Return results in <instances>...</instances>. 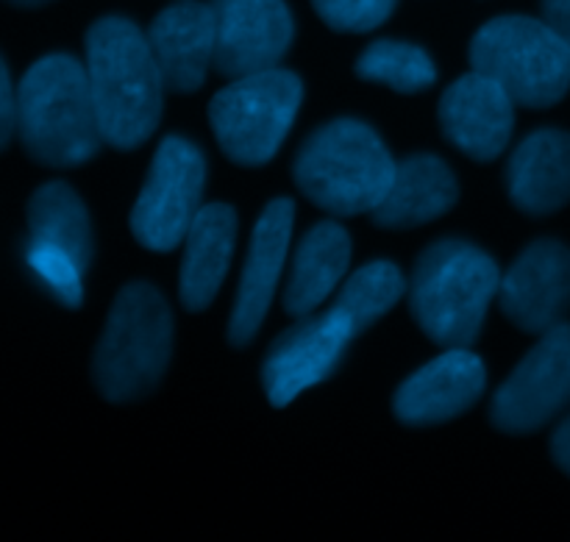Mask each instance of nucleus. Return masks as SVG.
Instances as JSON below:
<instances>
[{"label": "nucleus", "mask_w": 570, "mask_h": 542, "mask_svg": "<svg viewBox=\"0 0 570 542\" xmlns=\"http://www.w3.org/2000/svg\"><path fill=\"white\" fill-rule=\"evenodd\" d=\"M83 50L104 142L117 150L148 142L159 126L161 92L167 89L148 33L126 17H100L89 26Z\"/></svg>", "instance_id": "nucleus-1"}, {"label": "nucleus", "mask_w": 570, "mask_h": 542, "mask_svg": "<svg viewBox=\"0 0 570 542\" xmlns=\"http://www.w3.org/2000/svg\"><path fill=\"white\" fill-rule=\"evenodd\" d=\"M17 98V134L39 165L78 167L104 145L87 67L72 56L53 53L33 61Z\"/></svg>", "instance_id": "nucleus-2"}, {"label": "nucleus", "mask_w": 570, "mask_h": 542, "mask_svg": "<svg viewBox=\"0 0 570 542\" xmlns=\"http://www.w3.org/2000/svg\"><path fill=\"white\" fill-rule=\"evenodd\" d=\"M499 265L482 248L462 239L434 243L412 273V317L440 348H471L499 298Z\"/></svg>", "instance_id": "nucleus-3"}, {"label": "nucleus", "mask_w": 570, "mask_h": 542, "mask_svg": "<svg viewBox=\"0 0 570 542\" xmlns=\"http://www.w3.org/2000/svg\"><path fill=\"white\" fill-rule=\"evenodd\" d=\"M293 176L301 193L328 215H373L393 184L395 161L371 126L343 117L301 145Z\"/></svg>", "instance_id": "nucleus-4"}, {"label": "nucleus", "mask_w": 570, "mask_h": 542, "mask_svg": "<svg viewBox=\"0 0 570 542\" xmlns=\"http://www.w3.org/2000/svg\"><path fill=\"white\" fill-rule=\"evenodd\" d=\"M170 348L173 317L165 298L145 282L128 284L117 295L95 348V387L111 404L142 398L165 376Z\"/></svg>", "instance_id": "nucleus-5"}, {"label": "nucleus", "mask_w": 570, "mask_h": 542, "mask_svg": "<svg viewBox=\"0 0 570 542\" xmlns=\"http://www.w3.org/2000/svg\"><path fill=\"white\" fill-rule=\"evenodd\" d=\"M471 65L527 109H549L570 89V45L549 22L527 14L484 22L471 42Z\"/></svg>", "instance_id": "nucleus-6"}, {"label": "nucleus", "mask_w": 570, "mask_h": 542, "mask_svg": "<svg viewBox=\"0 0 570 542\" xmlns=\"http://www.w3.org/2000/svg\"><path fill=\"white\" fill-rule=\"evenodd\" d=\"M304 87L289 70L232 78L212 98L209 122L223 154L243 167H262L278 154L301 109Z\"/></svg>", "instance_id": "nucleus-7"}, {"label": "nucleus", "mask_w": 570, "mask_h": 542, "mask_svg": "<svg viewBox=\"0 0 570 542\" xmlns=\"http://www.w3.org/2000/svg\"><path fill=\"white\" fill-rule=\"evenodd\" d=\"M206 161L189 139L165 137L150 161L137 204L131 209V231L148 250L178 248L187 239L195 217L204 209Z\"/></svg>", "instance_id": "nucleus-8"}, {"label": "nucleus", "mask_w": 570, "mask_h": 542, "mask_svg": "<svg viewBox=\"0 0 570 542\" xmlns=\"http://www.w3.org/2000/svg\"><path fill=\"white\" fill-rule=\"evenodd\" d=\"M360 334L362 328L337 300L323 315L298 317V323L271 345L262 365V384L271 404H293L301 393L332 376L348 343Z\"/></svg>", "instance_id": "nucleus-9"}, {"label": "nucleus", "mask_w": 570, "mask_h": 542, "mask_svg": "<svg viewBox=\"0 0 570 542\" xmlns=\"http://www.w3.org/2000/svg\"><path fill=\"white\" fill-rule=\"evenodd\" d=\"M570 404V323L540 334L495 393L490 421L504 434H532Z\"/></svg>", "instance_id": "nucleus-10"}, {"label": "nucleus", "mask_w": 570, "mask_h": 542, "mask_svg": "<svg viewBox=\"0 0 570 542\" xmlns=\"http://www.w3.org/2000/svg\"><path fill=\"white\" fill-rule=\"evenodd\" d=\"M217 22L215 70L226 78L278 67L293 45V14L284 0H212Z\"/></svg>", "instance_id": "nucleus-11"}, {"label": "nucleus", "mask_w": 570, "mask_h": 542, "mask_svg": "<svg viewBox=\"0 0 570 542\" xmlns=\"http://www.w3.org/2000/svg\"><path fill=\"white\" fill-rule=\"evenodd\" d=\"M501 312L527 334L560 326L570 309V248L538 239L501 276Z\"/></svg>", "instance_id": "nucleus-12"}, {"label": "nucleus", "mask_w": 570, "mask_h": 542, "mask_svg": "<svg viewBox=\"0 0 570 542\" xmlns=\"http://www.w3.org/2000/svg\"><path fill=\"white\" fill-rule=\"evenodd\" d=\"M515 106L501 83L473 70L456 78L440 98V128L473 161H493L510 145Z\"/></svg>", "instance_id": "nucleus-13"}, {"label": "nucleus", "mask_w": 570, "mask_h": 542, "mask_svg": "<svg viewBox=\"0 0 570 542\" xmlns=\"http://www.w3.org/2000/svg\"><path fill=\"white\" fill-rule=\"evenodd\" d=\"M293 200L276 198L265 206L250 234L248 259H245L243 278H239L237 300H234L232 321H228V343L234 348H245L259 334L267 309L273 304V293L282 278L284 259H287L289 234H293Z\"/></svg>", "instance_id": "nucleus-14"}, {"label": "nucleus", "mask_w": 570, "mask_h": 542, "mask_svg": "<svg viewBox=\"0 0 570 542\" xmlns=\"http://www.w3.org/2000/svg\"><path fill=\"white\" fill-rule=\"evenodd\" d=\"M482 393V359L468 348H445L401 384L393 410L406 426H438L471 410Z\"/></svg>", "instance_id": "nucleus-15"}, {"label": "nucleus", "mask_w": 570, "mask_h": 542, "mask_svg": "<svg viewBox=\"0 0 570 542\" xmlns=\"http://www.w3.org/2000/svg\"><path fill=\"white\" fill-rule=\"evenodd\" d=\"M148 42L170 92H195L215 67L217 22L212 3L178 0L161 9L148 28Z\"/></svg>", "instance_id": "nucleus-16"}, {"label": "nucleus", "mask_w": 570, "mask_h": 542, "mask_svg": "<svg viewBox=\"0 0 570 542\" xmlns=\"http://www.w3.org/2000/svg\"><path fill=\"white\" fill-rule=\"evenodd\" d=\"M510 200L523 215L543 217L570 204V134L540 128L529 134L507 165Z\"/></svg>", "instance_id": "nucleus-17"}, {"label": "nucleus", "mask_w": 570, "mask_h": 542, "mask_svg": "<svg viewBox=\"0 0 570 542\" xmlns=\"http://www.w3.org/2000/svg\"><path fill=\"white\" fill-rule=\"evenodd\" d=\"M234 243H237V211L226 204L204 206L184 239L181 276H178L184 309H209L232 265Z\"/></svg>", "instance_id": "nucleus-18"}, {"label": "nucleus", "mask_w": 570, "mask_h": 542, "mask_svg": "<svg viewBox=\"0 0 570 542\" xmlns=\"http://www.w3.org/2000/svg\"><path fill=\"white\" fill-rule=\"evenodd\" d=\"M460 198V184L438 156H410L395 165L393 184L373 209V223L382 228H417L443 217Z\"/></svg>", "instance_id": "nucleus-19"}, {"label": "nucleus", "mask_w": 570, "mask_h": 542, "mask_svg": "<svg viewBox=\"0 0 570 542\" xmlns=\"http://www.w3.org/2000/svg\"><path fill=\"white\" fill-rule=\"evenodd\" d=\"M351 265V237L343 226L332 220L317 223L304 234L293 259L284 312L293 317H306L328 300L340 287Z\"/></svg>", "instance_id": "nucleus-20"}, {"label": "nucleus", "mask_w": 570, "mask_h": 542, "mask_svg": "<svg viewBox=\"0 0 570 542\" xmlns=\"http://www.w3.org/2000/svg\"><path fill=\"white\" fill-rule=\"evenodd\" d=\"M28 231L31 243L50 245L70 254L83 270L92 262V228L83 200L67 184L50 181L28 200Z\"/></svg>", "instance_id": "nucleus-21"}, {"label": "nucleus", "mask_w": 570, "mask_h": 542, "mask_svg": "<svg viewBox=\"0 0 570 542\" xmlns=\"http://www.w3.org/2000/svg\"><path fill=\"white\" fill-rule=\"evenodd\" d=\"M356 76L404 95L423 92L438 81V70L426 50L399 39H379L367 45L356 59Z\"/></svg>", "instance_id": "nucleus-22"}, {"label": "nucleus", "mask_w": 570, "mask_h": 542, "mask_svg": "<svg viewBox=\"0 0 570 542\" xmlns=\"http://www.w3.org/2000/svg\"><path fill=\"white\" fill-rule=\"evenodd\" d=\"M401 295H404V278L399 267L393 262H371L348 276V282L340 289L337 304H343L356 326L367 332L379 317H384L399 304Z\"/></svg>", "instance_id": "nucleus-23"}, {"label": "nucleus", "mask_w": 570, "mask_h": 542, "mask_svg": "<svg viewBox=\"0 0 570 542\" xmlns=\"http://www.w3.org/2000/svg\"><path fill=\"white\" fill-rule=\"evenodd\" d=\"M26 265L31 267L33 276L50 289L56 300L67 309H78L83 300V267L72 259L70 254L50 245L28 243Z\"/></svg>", "instance_id": "nucleus-24"}, {"label": "nucleus", "mask_w": 570, "mask_h": 542, "mask_svg": "<svg viewBox=\"0 0 570 542\" xmlns=\"http://www.w3.org/2000/svg\"><path fill=\"white\" fill-rule=\"evenodd\" d=\"M399 0H312L317 17L343 33H367L390 20Z\"/></svg>", "instance_id": "nucleus-25"}, {"label": "nucleus", "mask_w": 570, "mask_h": 542, "mask_svg": "<svg viewBox=\"0 0 570 542\" xmlns=\"http://www.w3.org/2000/svg\"><path fill=\"white\" fill-rule=\"evenodd\" d=\"M17 122H20V98L14 92V83H11L9 67L3 65V72H0V142H11L17 131Z\"/></svg>", "instance_id": "nucleus-26"}, {"label": "nucleus", "mask_w": 570, "mask_h": 542, "mask_svg": "<svg viewBox=\"0 0 570 542\" xmlns=\"http://www.w3.org/2000/svg\"><path fill=\"white\" fill-rule=\"evenodd\" d=\"M543 20L570 45V0H543Z\"/></svg>", "instance_id": "nucleus-27"}, {"label": "nucleus", "mask_w": 570, "mask_h": 542, "mask_svg": "<svg viewBox=\"0 0 570 542\" xmlns=\"http://www.w3.org/2000/svg\"><path fill=\"white\" fill-rule=\"evenodd\" d=\"M551 456H554L557 465L570 476V415L560 423V428L551 437Z\"/></svg>", "instance_id": "nucleus-28"}, {"label": "nucleus", "mask_w": 570, "mask_h": 542, "mask_svg": "<svg viewBox=\"0 0 570 542\" xmlns=\"http://www.w3.org/2000/svg\"><path fill=\"white\" fill-rule=\"evenodd\" d=\"M11 6H20V9H37V6L50 3V0H9Z\"/></svg>", "instance_id": "nucleus-29"}]
</instances>
